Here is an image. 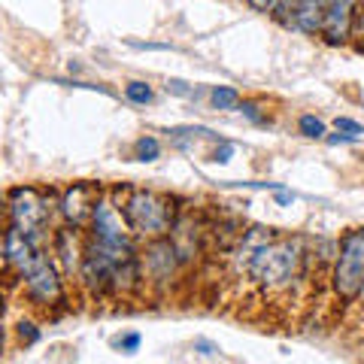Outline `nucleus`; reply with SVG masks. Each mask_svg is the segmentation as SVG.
Listing matches in <instances>:
<instances>
[{"instance_id":"7","label":"nucleus","mask_w":364,"mask_h":364,"mask_svg":"<svg viewBox=\"0 0 364 364\" xmlns=\"http://www.w3.org/2000/svg\"><path fill=\"white\" fill-rule=\"evenodd\" d=\"M100 200H104V195H100V186H97V182H73V186L61 195L58 207H61V215H64L67 225L82 228L85 222L95 219Z\"/></svg>"},{"instance_id":"4","label":"nucleus","mask_w":364,"mask_h":364,"mask_svg":"<svg viewBox=\"0 0 364 364\" xmlns=\"http://www.w3.org/2000/svg\"><path fill=\"white\" fill-rule=\"evenodd\" d=\"M43 234H28V231H18L16 225H9L6 231V240H4V261L9 270H16L21 279L28 277L43 261V249H40Z\"/></svg>"},{"instance_id":"12","label":"nucleus","mask_w":364,"mask_h":364,"mask_svg":"<svg viewBox=\"0 0 364 364\" xmlns=\"http://www.w3.org/2000/svg\"><path fill=\"white\" fill-rule=\"evenodd\" d=\"M134 152H136L140 161H155V158L161 155V143H158L155 136H140L136 146H134Z\"/></svg>"},{"instance_id":"19","label":"nucleus","mask_w":364,"mask_h":364,"mask_svg":"<svg viewBox=\"0 0 364 364\" xmlns=\"http://www.w3.org/2000/svg\"><path fill=\"white\" fill-rule=\"evenodd\" d=\"M249 6L255 9V13H277V6H279V0H246Z\"/></svg>"},{"instance_id":"16","label":"nucleus","mask_w":364,"mask_h":364,"mask_svg":"<svg viewBox=\"0 0 364 364\" xmlns=\"http://www.w3.org/2000/svg\"><path fill=\"white\" fill-rule=\"evenodd\" d=\"M334 124H337V131H340V134L352 136V140H358V136L364 134V128H361V124H358L355 119H346V116H340V119H337Z\"/></svg>"},{"instance_id":"18","label":"nucleus","mask_w":364,"mask_h":364,"mask_svg":"<svg viewBox=\"0 0 364 364\" xmlns=\"http://www.w3.org/2000/svg\"><path fill=\"white\" fill-rule=\"evenodd\" d=\"M116 346L122 352H136V346H140V334H124V337L116 340Z\"/></svg>"},{"instance_id":"15","label":"nucleus","mask_w":364,"mask_h":364,"mask_svg":"<svg viewBox=\"0 0 364 364\" xmlns=\"http://www.w3.org/2000/svg\"><path fill=\"white\" fill-rule=\"evenodd\" d=\"M352 40L364 52V0H358V9H355V25H352Z\"/></svg>"},{"instance_id":"14","label":"nucleus","mask_w":364,"mask_h":364,"mask_svg":"<svg viewBox=\"0 0 364 364\" xmlns=\"http://www.w3.org/2000/svg\"><path fill=\"white\" fill-rule=\"evenodd\" d=\"M298 128L304 136H310V140H318V136H325V122L316 119V116H301L298 119Z\"/></svg>"},{"instance_id":"22","label":"nucleus","mask_w":364,"mask_h":364,"mask_svg":"<svg viewBox=\"0 0 364 364\" xmlns=\"http://www.w3.org/2000/svg\"><path fill=\"white\" fill-rule=\"evenodd\" d=\"M231 155H234V146H231V143H222V149H215V152H213V161L225 164V161H231Z\"/></svg>"},{"instance_id":"2","label":"nucleus","mask_w":364,"mask_h":364,"mask_svg":"<svg viewBox=\"0 0 364 364\" xmlns=\"http://www.w3.org/2000/svg\"><path fill=\"white\" fill-rule=\"evenodd\" d=\"M331 289L343 304H352L364 294V228H352L340 237Z\"/></svg>"},{"instance_id":"8","label":"nucleus","mask_w":364,"mask_h":364,"mask_svg":"<svg viewBox=\"0 0 364 364\" xmlns=\"http://www.w3.org/2000/svg\"><path fill=\"white\" fill-rule=\"evenodd\" d=\"M358 0H325V25L322 37L331 46H343L352 40V25H355Z\"/></svg>"},{"instance_id":"17","label":"nucleus","mask_w":364,"mask_h":364,"mask_svg":"<svg viewBox=\"0 0 364 364\" xmlns=\"http://www.w3.org/2000/svg\"><path fill=\"white\" fill-rule=\"evenodd\" d=\"M167 91H170V95H179V97H191V95H195V88H188V82H182V79H170Z\"/></svg>"},{"instance_id":"3","label":"nucleus","mask_w":364,"mask_h":364,"mask_svg":"<svg viewBox=\"0 0 364 364\" xmlns=\"http://www.w3.org/2000/svg\"><path fill=\"white\" fill-rule=\"evenodd\" d=\"M46 219H49V207L40 188L33 186H18L9 191V225L28 234H43Z\"/></svg>"},{"instance_id":"21","label":"nucleus","mask_w":364,"mask_h":364,"mask_svg":"<svg viewBox=\"0 0 364 364\" xmlns=\"http://www.w3.org/2000/svg\"><path fill=\"white\" fill-rule=\"evenodd\" d=\"M18 337H21V343H33V340H37V328H33L31 322H21L18 325Z\"/></svg>"},{"instance_id":"9","label":"nucleus","mask_w":364,"mask_h":364,"mask_svg":"<svg viewBox=\"0 0 364 364\" xmlns=\"http://www.w3.org/2000/svg\"><path fill=\"white\" fill-rule=\"evenodd\" d=\"M179 264V246L170 243L167 237L149 240L143 252V277H149L152 282H167L176 273Z\"/></svg>"},{"instance_id":"13","label":"nucleus","mask_w":364,"mask_h":364,"mask_svg":"<svg viewBox=\"0 0 364 364\" xmlns=\"http://www.w3.org/2000/svg\"><path fill=\"white\" fill-rule=\"evenodd\" d=\"M124 97L131 100V104H140V107H146V104H152V88L146 85V82H128L124 85Z\"/></svg>"},{"instance_id":"6","label":"nucleus","mask_w":364,"mask_h":364,"mask_svg":"<svg viewBox=\"0 0 364 364\" xmlns=\"http://www.w3.org/2000/svg\"><path fill=\"white\" fill-rule=\"evenodd\" d=\"M21 286H25L28 301L37 304V306L64 304V279H61V273L55 270L52 261H46V258L28 273L25 279H21Z\"/></svg>"},{"instance_id":"10","label":"nucleus","mask_w":364,"mask_h":364,"mask_svg":"<svg viewBox=\"0 0 364 364\" xmlns=\"http://www.w3.org/2000/svg\"><path fill=\"white\" fill-rule=\"evenodd\" d=\"M85 246H88V240H82V234H79L76 225H67V228H58V231H55L52 249H55V255H58L61 270L67 277H73V273L82 270Z\"/></svg>"},{"instance_id":"5","label":"nucleus","mask_w":364,"mask_h":364,"mask_svg":"<svg viewBox=\"0 0 364 364\" xmlns=\"http://www.w3.org/2000/svg\"><path fill=\"white\" fill-rule=\"evenodd\" d=\"M277 16L282 25L306 33V37H322V25H325V0H279Z\"/></svg>"},{"instance_id":"23","label":"nucleus","mask_w":364,"mask_h":364,"mask_svg":"<svg viewBox=\"0 0 364 364\" xmlns=\"http://www.w3.org/2000/svg\"><path fill=\"white\" fill-rule=\"evenodd\" d=\"M328 143H355V140H352V136H346V134H334V136H328Z\"/></svg>"},{"instance_id":"20","label":"nucleus","mask_w":364,"mask_h":364,"mask_svg":"<svg viewBox=\"0 0 364 364\" xmlns=\"http://www.w3.org/2000/svg\"><path fill=\"white\" fill-rule=\"evenodd\" d=\"M240 109H243V116H249V119H252V122H267L264 116H261V112H258V104H252V100H243V104H240Z\"/></svg>"},{"instance_id":"11","label":"nucleus","mask_w":364,"mask_h":364,"mask_svg":"<svg viewBox=\"0 0 364 364\" xmlns=\"http://www.w3.org/2000/svg\"><path fill=\"white\" fill-rule=\"evenodd\" d=\"M210 100H213V107L215 109H240V91L231 88V85H215L210 91Z\"/></svg>"},{"instance_id":"1","label":"nucleus","mask_w":364,"mask_h":364,"mask_svg":"<svg viewBox=\"0 0 364 364\" xmlns=\"http://www.w3.org/2000/svg\"><path fill=\"white\" fill-rule=\"evenodd\" d=\"M124 200H116V207L122 210L124 222L136 237L146 240H158L167 237L176 228V207L167 195L158 191H143V188H122Z\"/></svg>"}]
</instances>
